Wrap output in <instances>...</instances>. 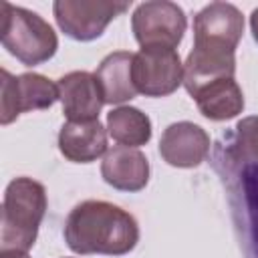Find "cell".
<instances>
[{
  "label": "cell",
  "instance_id": "obj_1",
  "mask_svg": "<svg viewBox=\"0 0 258 258\" xmlns=\"http://www.w3.org/2000/svg\"><path fill=\"white\" fill-rule=\"evenodd\" d=\"M64 240L81 256H123L137 246L139 226L123 208L103 200H87L71 210L64 222Z\"/></svg>",
  "mask_w": 258,
  "mask_h": 258
},
{
  "label": "cell",
  "instance_id": "obj_2",
  "mask_svg": "<svg viewBox=\"0 0 258 258\" xmlns=\"http://www.w3.org/2000/svg\"><path fill=\"white\" fill-rule=\"evenodd\" d=\"M216 169L226 183L244 254L258 258V161L242 159L216 143Z\"/></svg>",
  "mask_w": 258,
  "mask_h": 258
},
{
  "label": "cell",
  "instance_id": "obj_3",
  "mask_svg": "<svg viewBox=\"0 0 258 258\" xmlns=\"http://www.w3.org/2000/svg\"><path fill=\"white\" fill-rule=\"evenodd\" d=\"M44 212V185L32 177L12 179L6 185L2 202L0 254H26L36 242Z\"/></svg>",
  "mask_w": 258,
  "mask_h": 258
},
{
  "label": "cell",
  "instance_id": "obj_4",
  "mask_svg": "<svg viewBox=\"0 0 258 258\" xmlns=\"http://www.w3.org/2000/svg\"><path fill=\"white\" fill-rule=\"evenodd\" d=\"M0 10L2 46L12 56L26 67L46 62L54 56L58 38L44 18L22 6H12L10 2H0Z\"/></svg>",
  "mask_w": 258,
  "mask_h": 258
},
{
  "label": "cell",
  "instance_id": "obj_5",
  "mask_svg": "<svg viewBox=\"0 0 258 258\" xmlns=\"http://www.w3.org/2000/svg\"><path fill=\"white\" fill-rule=\"evenodd\" d=\"M131 28L141 48H175L183 38L187 18L177 4L153 0L135 8Z\"/></svg>",
  "mask_w": 258,
  "mask_h": 258
},
{
  "label": "cell",
  "instance_id": "obj_6",
  "mask_svg": "<svg viewBox=\"0 0 258 258\" xmlns=\"http://www.w3.org/2000/svg\"><path fill=\"white\" fill-rule=\"evenodd\" d=\"M0 123H12L20 113L38 111L52 107L60 95L58 85L48 81L38 73H22L18 77L10 75L6 69L0 71Z\"/></svg>",
  "mask_w": 258,
  "mask_h": 258
},
{
  "label": "cell",
  "instance_id": "obj_7",
  "mask_svg": "<svg viewBox=\"0 0 258 258\" xmlns=\"http://www.w3.org/2000/svg\"><path fill=\"white\" fill-rule=\"evenodd\" d=\"M129 8L127 2H101V0H56L52 12L58 28L73 40L99 38L111 20Z\"/></svg>",
  "mask_w": 258,
  "mask_h": 258
},
{
  "label": "cell",
  "instance_id": "obj_8",
  "mask_svg": "<svg viewBox=\"0 0 258 258\" xmlns=\"http://www.w3.org/2000/svg\"><path fill=\"white\" fill-rule=\"evenodd\" d=\"M131 77L137 93L165 97L183 83V64L175 48H141L133 54Z\"/></svg>",
  "mask_w": 258,
  "mask_h": 258
},
{
  "label": "cell",
  "instance_id": "obj_9",
  "mask_svg": "<svg viewBox=\"0 0 258 258\" xmlns=\"http://www.w3.org/2000/svg\"><path fill=\"white\" fill-rule=\"evenodd\" d=\"M244 32L242 12L228 2H212L194 18V48L234 52Z\"/></svg>",
  "mask_w": 258,
  "mask_h": 258
},
{
  "label": "cell",
  "instance_id": "obj_10",
  "mask_svg": "<svg viewBox=\"0 0 258 258\" xmlns=\"http://www.w3.org/2000/svg\"><path fill=\"white\" fill-rule=\"evenodd\" d=\"M210 135L196 123H171L159 139V155L173 167H198L210 153Z\"/></svg>",
  "mask_w": 258,
  "mask_h": 258
},
{
  "label": "cell",
  "instance_id": "obj_11",
  "mask_svg": "<svg viewBox=\"0 0 258 258\" xmlns=\"http://www.w3.org/2000/svg\"><path fill=\"white\" fill-rule=\"evenodd\" d=\"M62 113L69 121H95L105 105L99 81L93 73L73 71L58 79Z\"/></svg>",
  "mask_w": 258,
  "mask_h": 258
},
{
  "label": "cell",
  "instance_id": "obj_12",
  "mask_svg": "<svg viewBox=\"0 0 258 258\" xmlns=\"http://www.w3.org/2000/svg\"><path fill=\"white\" fill-rule=\"evenodd\" d=\"M103 179L121 191H139L149 181V161L137 147L115 145L101 161Z\"/></svg>",
  "mask_w": 258,
  "mask_h": 258
},
{
  "label": "cell",
  "instance_id": "obj_13",
  "mask_svg": "<svg viewBox=\"0 0 258 258\" xmlns=\"http://www.w3.org/2000/svg\"><path fill=\"white\" fill-rule=\"evenodd\" d=\"M60 153L75 163H91L107 153V131L95 121H67L58 131Z\"/></svg>",
  "mask_w": 258,
  "mask_h": 258
},
{
  "label": "cell",
  "instance_id": "obj_14",
  "mask_svg": "<svg viewBox=\"0 0 258 258\" xmlns=\"http://www.w3.org/2000/svg\"><path fill=\"white\" fill-rule=\"evenodd\" d=\"M131 64H133V54L127 50L111 52L101 60L95 77L99 81L105 103L121 105L125 101H131L137 95V89L131 77Z\"/></svg>",
  "mask_w": 258,
  "mask_h": 258
},
{
  "label": "cell",
  "instance_id": "obj_15",
  "mask_svg": "<svg viewBox=\"0 0 258 258\" xmlns=\"http://www.w3.org/2000/svg\"><path fill=\"white\" fill-rule=\"evenodd\" d=\"M200 113L210 121H228L244 111V95L234 79H218L191 95Z\"/></svg>",
  "mask_w": 258,
  "mask_h": 258
},
{
  "label": "cell",
  "instance_id": "obj_16",
  "mask_svg": "<svg viewBox=\"0 0 258 258\" xmlns=\"http://www.w3.org/2000/svg\"><path fill=\"white\" fill-rule=\"evenodd\" d=\"M107 131L117 143L139 147L151 139V121L137 107L123 105L107 113Z\"/></svg>",
  "mask_w": 258,
  "mask_h": 258
},
{
  "label": "cell",
  "instance_id": "obj_17",
  "mask_svg": "<svg viewBox=\"0 0 258 258\" xmlns=\"http://www.w3.org/2000/svg\"><path fill=\"white\" fill-rule=\"evenodd\" d=\"M220 143L242 159L258 161V115L238 121L234 131L226 135Z\"/></svg>",
  "mask_w": 258,
  "mask_h": 258
},
{
  "label": "cell",
  "instance_id": "obj_18",
  "mask_svg": "<svg viewBox=\"0 0 258 258\" xmlns=\"http://www.w3.org/2000/svg\"><path fill=\"white\" fill-rule=\"evenodd\" d=\"M250 30H252L254 40L258 42V8H254L252 14H250Z\"/></svg>",
  "mask_w": 258,
  "mask_h": 258
},
{
  "label": "cell",
  "instance_id": "obj_19",
  "mask_svg": "<svg viewBox=\"0 0 258 258\" xmlns=\"http://www.w3.org/2000/svg\"><path fill=\"white\" fill-rule=\"evenodd\" d=\"M0 258H30L28 254H0Z\"/></svg>",
  "mask_w": 258,
  "mask_h": 258
}]
</instances>
